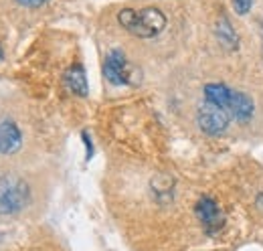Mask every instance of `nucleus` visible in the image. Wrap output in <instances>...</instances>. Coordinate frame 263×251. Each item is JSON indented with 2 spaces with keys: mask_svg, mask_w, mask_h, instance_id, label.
Segmentation results:
<instances>
[{
  "mask_svg": "<svg viewBox=\"0 0 263 251\" xmlns=\"http://www.w3.org/2000/svg\"><path fill=\"white\" fill-rule=\"evenodd\" d=\"M118 23L140 39H152L166 29V16L154 6L144 8H122L118 12Z\"/></svg>",
  "mask_w": 263,
  "mask_h": 251,
  "instance_id": "obj_1",
  "label": "nucleus"
},
{
  "mask_svg": "<svg viewBox=\"0 0 263 251\" xmlns=\"http://www.w3.org/2000/svg\"><path fill=\"white\" fill-rule=\"evenodd\" d=\"M31 190L25 181L12 174H0V217H10L23 211L29 203Z\"/></svg>",
  "mask_w": 263,
  "mask_h": 251,
  "instance_id": "obj_2",
  "label": "nucleus"
},
{
  "mask_svg": "<svg viewBox=\"0 0 263 251\" xmlns=\"http://www.w3.org/2000/svg\"><path fill=\"white\" fill-rule=\"evenodd\" d=\"M231 122V116L227 110L211 103V101H202L197 110V124L198 128L209 134V136H221L227 132Z\"/></svg>",
  "mask_w": 263,
  "mask_h": 251,
  "instance_id": "obj_3",
  "label": "nucleus"
},
{
  "mask_svg": "<svg viewBox=\"0 0 263 251\" xmlns=\"http://www.w3.org/2000/svg\"><path fill=\"white\" fill-rule=\"evenodd\" d=\"M195 215L200 221V225H202L206 235L219 233L223 229V225H225V213L219 209L217 201L211 199V196H200L198 199L197 207H195Z\"/></svg>",
  "mask_w": 263,
  "mask_h": 251,
  "instance_id": "obj_4",
  "label": "nucleus"
},
{
  "mask_svg": "<svg viewBox=\"0 0 263 251\" xmlns=\"http://www.w3.org/2000/svg\"><path fill=\"white\" fill-rule=\"evenodd\" d=\"M103 75L111 85H132V67L122 51H109L103 63Z\"/></svg>",
  "mask_w": 263,
  "mask_h": 251,
  "instance_id": "obj_5",
  "label": "nucleus"
},
{
  "mask_svg": "<svg viewBox=\"0 0 263 251\" xmlns=\"http://www.w3.org/2000/svg\"><path fill=\"white\" fill-rule=\"evenodd\" d=\"M21 146H23V134L18 126L12 120H2L0 122V154L10 156L18 152Z\"/></svg>",
  "mask_w": 263,
  "mask_h": 251,
  "instance_id": "obj_6",
  "label": "nucleus"
},
{
  "mask_svg": "<svg viewBox=\"0 0 263 251\" xmlns=\"http://www.w3.org/2000/svg\"><path fill=\"white\" fill-rule=\"evenodd\" d=\"M229 114H231V118H235L237 122L247 124V122L253 118V114H255V103H253V99H251L247 94H243V92H235V89H233Z\"/></svg>",
  "mask_w": 263,
  "mask_h": 251,
  "instance_id": "obj_7",
  "label": "nucleus"
},
{
  "mask_svg": "<svg viewBox=\"0 0 263 251\" xmlns=\"http://www.w3.org/2000/svg\"><path fill=\"white\" fill-rule=\"evenodd\" d=\"M63 83H65V87L71 94L79 95V97H85L87 92H89L85 69H83L79 63H75V65H71V67L67 69L65 77H63Z\"/></svg>",
  "mask_w": 263,
  "mask_h": 251,
  "instance_id": "obj_8",
  "label": "nucleus"
},
{
  "mask_svg": "<svg viewBox=\"0 0 263 251\" xmlns=\"http://www.w3.org/2000/svg\"><path fill=\"white\" fill-rule=\"evenodd\" d=\"M215 37H217V41L221 43V47H223L225 51L233 53V51L239 49V37H237V32L233 29L231 21L225 14H221V16L217 19V23H215Z\"/></svg>",
  "mask_w": 263,
  "mask_h": 251,
  "instance_id": "obj_9",
  "label": "nucleus"
},
{
  "mask_svg": "<svg viewBox=\"0 0 263 251\" xmlns=\"http://www.w3.org/2000/svg\"><path fill=\"white\" fill-rule=\"evenodd\" d=\"M202 95H204V101H211V103L229 112L231 97H233V89L229 85H225V83H206L202 87Z\"/></svg>",
  "mask_w": 263,
  "mask_h": 251,
  "instance_id": "obj_10",
  "label": "nucleus"
},
{
  "mask_svg": "<svg viewBox=\"0 0 263 251\" xmlns=\"http://www.w3.org/2000/svg\"><path fill=\"white\" fill-rule=\"evenodd\" d=\"M231 2H233V10L237 14H241V16L249 14V10L253 6V0H231Z\"/></svg>",
  "mask_w": 263,
  "mask_h": 251,
  "instance_id": "obj_11",
  "label": "nucleus"
},
{
  "mask_svg": "<svg viewBox=\"0 0 263 251\" xmlns=\"http://www.w3.org/2000/svg\"><path fill=\"white\" fill-rule=\"evenodd\" d=\"M18 4H23V6H27V8H41V6H45L49 0H16Z\"/></svg>",
  "mask_w": 263,
  "mask_h": 251,
  "instance_id": "obj_12",
  "label": "nucleus"
},
{
  "mask_svg": "<svg viewBox=\"0 0 263 251\" xmlns=\"http://www.w3.org/2000/svg\"><path fill=\"white\" fill-rule=\"evenodd\" d=\"M81 136H83V144H85V148H87V158H91L93 156V144H91V140H89V134L83 132Z\"/></svg>",
  "mask_w": 263,
  "mask_h": 251,
  "instance_id": "obj_13",
  "label": "nucleus"
},
{
  "mask_svg": "<svg viewBox=\"0 0 263 251\" xmlns=\"http://www.w3.org/2000/svg\"><path fill=\"white\" fill-rule=\"evenodd\" d=\"M2 57H4V51H2V47H0V61H2Z\"/></svg>",
  "mask_w": 263,
  "mask_h": 251,
  "instance_id": "obj_14",
  "label": "nucleus"
}]
</instances>
